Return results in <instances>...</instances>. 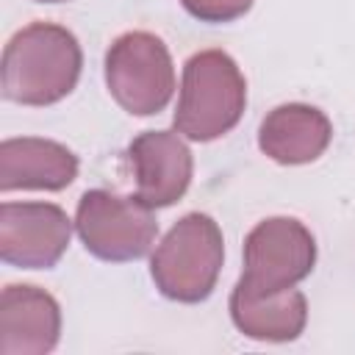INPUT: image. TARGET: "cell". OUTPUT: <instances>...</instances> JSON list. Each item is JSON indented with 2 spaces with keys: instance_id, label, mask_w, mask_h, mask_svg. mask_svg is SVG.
Masks as SVG:
<instances>
[{
  "instance_id": "1",
  "label": "cell",
  "mask_w": 355,
  "mask_h": 355,
  "mask_svg": "<svg viewBox=\"0 0 355 355\" xmlns=\"http://www.w3.org/2000/svg\"><path fill=\"white\" fill-rule=\"evenodd\" d=\"M80 69L83 50L72 31L55 22H31L3 50V97L19 105H53L78 86Z\"/></svg>"
},
{
  "instance_id": "2",
  "label": "cell",
  "mask_w": 355,
  "mask_h": 355,
  "mask_svg": "<svg viewBox=\"0 0 355 355\" xmlns=\"http://www.w3.org/2000/svg\"><path fill=\"white\" fill-rule=\"evenodd\" d=\"M247 105V80L225 50H200L183 64L175 130L189 141H214L230 133Z\"/></svg>"
},
{
  "instance_id": "3",
  "label": "cell",
  "mask_w": 355,
  "mask_h": 355,
  "mask_svg": "<svg viewBox=\"0 0 355 355\" xmlns=\"http://www.w3.org/2000/svg\"><path fill=\"white\" fill-rule=\"evenodd\" d=\"M225 261V239L214 216L191 211L158 241L150 258L155 288L175 302H202L214 294Z\"/></svg>"
},
{
  "instance_id": "4",
  "label": "cell",
  "mask_w": 355,
  "mask_h": 355,
  "mask_svg": "<svg viewBox=\"0 0 355 355\" xmlns=\"http://www.w3.org/2000/svg\"><path fill=\"white\" fill-rule=\"evenodd\" d=\"M105 86L133 116L164 111L175 94V64L161 36L128 31L105 50Z\"/></svg>"
},
{
  "instance_id": "5",
  "label": "cell",
  "mask_w": 355,
  "mask_h": 355,
  "mask_svg": "<svg viewBox=\"0 0 355 355\" xmlns=\"http://www.w3.org/2000/svg\"><path fill=\"white\" fill-rule=\"evenodd\" d=\"M75 230L94 258L125 263L150 252L158 236V219L153 208L139 197H125L108 189H89L78 200Z\"/></svg>"
},
{
  "instance_id": "6",
  "label": "cell",
  "mask_w": 355,
  "mask_h": 355,
  "mask_svg": "<svg viewBox=\"0 0 355 355\" xmlns=\"http://www.w3.org/2000/svg\"><path fill=\"white\" fill-rule=\"evenodd\" d=\"M313 263V233L294 216H269L244 239V272L239 280L255 291H283L302 283Z\"/></svg>"
},
{
  "instance_id": "7",
  "label": "cell",
  "mask_w": 355,
  "mask_h": 355,
  "mask_svg": "<svg viewBox=\"0 0 355 355\" xmlns=\"http://www.w3.org/2000/svg\"><path fill=\"white\" fill-rule=\"evenodd\" d=\"M72 219L55 202L0 205V258L17 269H53L69 247Z\"/></svg>"
},
{
  "instance_id": "8",
  "label": "cell",
  "mask_w": 355,
  "mask_h": 355,
  "mask_svg": "<svg viewBox=\"0 0 355 355\" xmlns=\"http://www.w3.org/2000/svg\"><path fill=\"white\" fill-rule=\"evenodd\" d=\"M136 197L150 208L175 205L194 175V158L178 130H144L128 144Z\"/></svg>"
},
{
  "instance_id": "9",
  "label": "cell",
  "mask_w": 355,
  "mask_h": 355,
  "mask_svg": "<svg viewBox=\"0 0 355 355\" xmlns=\"http://www.w3.org/2000/svg\"><path fill=\"white\" fill-rule=\"evenodd\" d=\"M61 338V308L39 286L11 283L0 294V352L47 355Z\"/></svg>"
},
{
  "instance_id": "10",
  "label": "cell",
  "mask_w": 355,
  "mask_h": 355,
  "mask_svg": "<svg viewBox=\"0 0 355 355\" xmlns=\"http://www.w3.org/2000/svg\"><path fill=\"white\" fill-rule=\"evenodd\" d=\"M333 141V125L324 111L308 103H283L272 108L258 128V147L283 166L311 164Z\"/></svg>"
},
{
  "instance_id": "11",
  "label": "cell",
  "mask_w": 355,
  "mask_h": 355,
  "mask_svg": "<svg viewBox=\"0 0 355 355\" xmlns=\"http://www.w3.org/2000/svg\"><path fill=\"white\" fill-rule=\"evenodd\" d=\"M78 155L53 139H6L0 144V191H61L78 178Z\"/></svg>"
},
{
  "instance_id": "12",
  "label": "cell",
  "mask_w": 355,
  "mask_h": 355,
  "mask_svg": "<svg viewBox=\"0 0 355 355\" xmlns=\"http://www.w3.org/2000/svg\"><path fill=\"white\" fill-rule=\"evenodd\" d=\"M227 305L236 330L255 341H294L308 322V300L294 286L283 291H255L239 280Z\"/></svg>"
},
{
  "instance_id": "13",
  "label": "cell",
  "mask_w": 355,
  "mask_h": 355,
  "mask_svg": "<svg viewBox=\"0 0 355 355\" xmlns=\"http://www.w3.org/2000/svg\"><path fill=\"white\" fill-rule=\"evenodd\" d=\"M255 0H180V6L200 22H233L252 8Z\"/></svg>"
},
{
  "instance_id": "14",
  "label": "cell",
  "mask_w": 355,
  "mask_h": 355,
  "mask_svg": "<svg viewBox=\"0 0 355 355\" xmlns=\"http://www.w3.org/2000/svg\"><path fill=\"white\" fill-rule=\"evenodd\" d=\"M36 3H67V0H36Z\"/></svg>"
}]
</instances>
